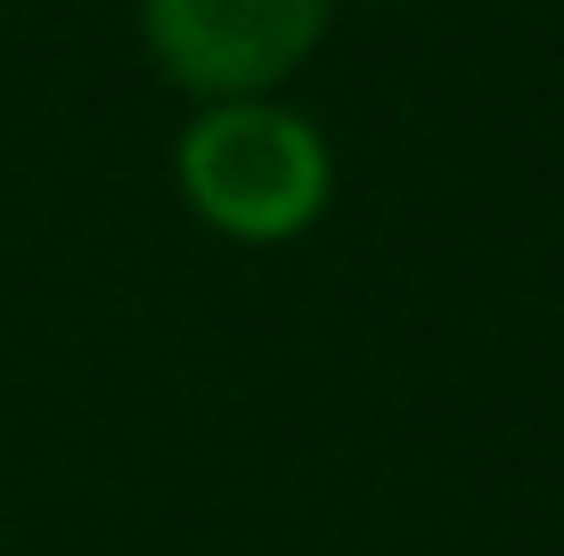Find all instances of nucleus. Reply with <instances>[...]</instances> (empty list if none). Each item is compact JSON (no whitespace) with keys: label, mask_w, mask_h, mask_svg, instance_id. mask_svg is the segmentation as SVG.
<instances>
[{"label":"nucleus","mask_w":564,"mask_h":556,"mask_svg":"<svg viewBox=\"0 0 564 556\" xmlns=\"http://www.w3.org/2000/svg\"><path fill=\"white\" fill-rule=\"evenodd\" d=\"M172 188L229 246H295L327 221L336 148L286 99H213L172 140Z\"/></svg>","instance_id":"f257e3e1"},{"label":"nucleus","mask_w":564,"mask_h":556,"mask_svg":"<svg viewBox=\"0 0 564 556\" xmlns=\"http://www.w3.org/2000/svg\"><path fill=\"white\" fill-rule=\"evenodd\" d=\"M336 25V0H140V50L188 107L279 99Z\"/></svg>","instance_id":"f03ea898"},{"label":"nucleus","mask_w":564,"mask_h":556,"mask_svg":"<svg viewBox=\"0 0 564 556\" xmlns=\"http://www.w3.org/2000/svg\"><path fill=\"white\" fill-rule=\"evenodd\" d=\"M368 9H393V0H368Z\"/></svg>","instance_id":"7ed1b4c3"}]
</instances>
